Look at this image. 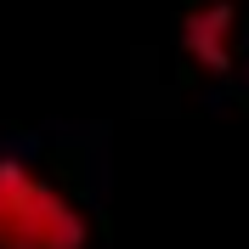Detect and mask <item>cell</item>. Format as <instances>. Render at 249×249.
Returning <instances> with one entry per match:
<instances>
[{
    "mask_svg": "<svg viewBox=\"0 0 249 249\" xmlns=\"http://www.w3.org/2000/svg\"><path fill=\"white\" fill-rule=\"evenodd\" d=\"M91 221L29 159L0 153V249H85Z\"/></svg>",
    "mask_w": 249,
    "mask_h": 249,
    "instance_id": "1",
    "label": "cell"
},
{
    "mask_svg": "<svg viewBox=\"0 0 249 249\" xmlns=\"http://www.w3.org/2000/svg\"><path fill=\"white\" fill-rule=\"evenodd\" d=\"M181 51L204 74H227L238 57V12L232 0H198L181 17Z\"/></svg>",
    "mask_w": 249,
    "mask_h": 249,
    "instance_id": "2",
    "label": "cell"
}]
</instances>
